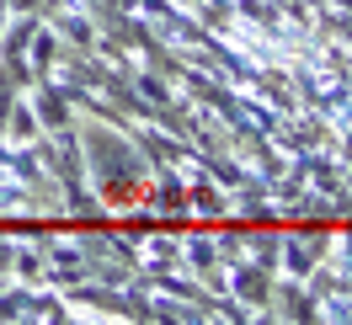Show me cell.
<instances>
[{
    "instance_id": "6da1fadb",
    "label": "cell",
    "mask_w": 352,
    "mask_h": 325,
    "mask_svg": "<svg viewBox=\"0 0 352 325\" xmlns=\"http://www.w3.org/2000/svg\"><path fill=\"white\" fill-rule=\"evenodd\" d=\"M27 102H32V112H38V123H43L48 133H54V128H75V102H69V91L59 86V80L38 75Z\"/></svg>"
},
{
    "instance_id": "7a4b0ae2",
    "label": "cell",
    "mask_w": 352,
    "mask_h": 325,
    "mask_svg": "<svg viewBox=\"0 0 352 325\" xmlns=\"http://www.w3.org/2000/svg\"><path fill=\"white\" fill-rule=\"evenodd\" d=\"M27 65L38 69V75H48L54 65H65V38H59V32H54L48 22L32 32V43H27Z\"/></svg>"
},
{
    "instance_id": "3957f363",
    "label": "cell",
    "mask_w": 352,
    "mask_h": 325,
    "mask_svg": "<svg viewBox=\"0 0 352 325\" xmlns=\"http://www.w3.org/2000/svg\"><path fill=\"white\" fill-rule=\"evenodd\" d=\"M38 133H43V123H38L32 102H27V96H16V107H11V117H6V133H0V139H6V144H32Z\"/></svg>"
},
{
    "instance_id": "277c9868",
    "label": "cell",
    "mask_w": 352,
    "mask_h": 325,
    "mask_svg": "<svg viewBox=\"0 0 352 325\" xmlns=\"http://www.w3.org/2000/svg\"><path fill=\"white\" fill-rule=\"evenodd\" d=\"M129 86L139 91V96H144L150 107H160V112H166V107L176 102V96H171V86H166L160 75H150V69H133V75H129Z\"/></svg>"
},
{
    "instance_id": "5b68a950",
    "label": "cell",
    "mask_w": 352,
    "mask_h": 325,
    "mask_svg": "<svg viewBox=\"0 0 352 325\" xmlns=\"http://www.w3.org/2000/svg\"><path fill=\"white\" fill-rule=\"evenodd\" d=\"M0 27H6V0H0Z\"/></svg>"
},
{
    "instance_id": "8992f818",
    "label": "cell",
    "mask_w": 352,
    "mask_h": 325,
    "mask_svg": "<svg viewBox=\"0 0 352 325\" xmlns=\"http://www.w3.org/2000/svg\"><path fill=\"white\" fill-rule=\"evenodd\" d=\"M6 282H11V278H6V272H0V288H6Z\"/></svg>"
},
{
    "instance_id": "52a82bcc",
    "label": "cell",
    "mask_w": 352,
    "mask_h": 325,
    "mask_svg": "<svg viewBox=\"0 0 352 325\" xmlns=\"http://www.w3.org/2000/svg\"><path fill=\"white\" fill-rule=\"evenodd\" d=\"M182 5H198V0H182Z\"/></svg>"
}]
</instances>
